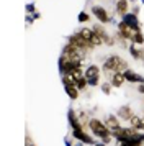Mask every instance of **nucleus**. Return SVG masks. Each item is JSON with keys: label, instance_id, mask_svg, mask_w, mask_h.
<instances>
[{"label": "nucleus", "instance_id": "obj_1", "mask_svg": "<svg viewBox=\"0 0 144 146\" xmlns=\"http://www.w3.org/2000/svg\"><path fill=\"white\" fill-rule=\"evenodd\" d=\"M126 69H129L128 61L124 59L121 54H116V53L108 54L102 62V71L108 79H110V76L113 72H124Z\"/></svg>", "mask_w": 144, "mask_h": 146}, {"label": "nucleus", "instance_id": "obj_2", "mask_svg": "<svg viewBox=\"0 0 144 146\" xmlns=\"http://www.w3.org/2000/svg\"><path fill=\"white\" fill-rule=\"evenodd\" d=\"M89 128H90V133H92V135H93L95 138H98L100 141H102V143H105L106 146L113 143V136H111V131L108 130V128H106V125L103 123V120L93 118V117H92Z\"/></svg>", "mask_w": 144, "mask_h": 146}, {"label": "nucleus", "instance_id": "obj_3", "mask_svg": "<svg viewBox=\"0 0 144 146\" xmlns=\"http://www.w3.org/2000/svg\"><path fill=\"white\" fill-rule=\"evenodd\" d=\"M102 66H98V64H87L85 66V72L84 76L87 77L89 80V86L90 87H98L102 84Z\"/></svg>", "mask_w": 144, "mask_h": 146}, {"label": "nucleus", "instance_id": "obj_4", "mask_svg": "<svg viewBox=\"0 0 144 146\" xmlns=\"http://www.w3.org/2000/svg\"><path fill=\"white\" fill-rule=\"evenodd\" d=\"M90 13H92V17H95V18H97V21H98V23H102V25H108V23H111V21H113L110 12H108L103 5H98V3L92 5Z\"/></svg>", "mask_w": 144, "mask_h": 146}, {"label": "nucleus", "instance_id": "obj_5", "mask_svg": "<svg viewBox=\"0 0 144 146\" xmlns=\"http://www.w3.org/2000/svg\"><path fill=\"white\" fill-rule=\"evenodd\" d=\"M65 41H67V43H71V44H74V46H77V48H80V49H85V51H93V49H95V48L92 46V43H89V41L85 40L84 36H82V35L79 33H72V35H69V36H67V38H65Z\"/></svg>", "mask_w": 144, "mask_h": 146}, {"label": "nucleus", "instance_id": "obj_6", "mask_svg": "<svg viewBox=\"0 0 144 146\" xmlns=\"http://www.w3.org/2000/svg\"><path fill=\"white\" fill-rule=\"evenodd\" d=\"M72 138L79 141V143H82L85 146H93L97 141L93 139V135L87 131L85 128H80V130H72Z\"/></svg>", "mask_w": 144, "mask_h": 146}, {"label": "nucleus", "instance_id": "obj_7", "mask_svg": "<svg viewBox=\"0 0 144 146\" xmlns=\"http://www.w3.org/2000/svg\"><path fill=\"white\" fill-rule=\"evenodd\" d=\"M136 113H134V110H133V107L129 105V104H124V105L121 107H118V110H116V117L121 121H128L129 123V120L134 117Z\"/></svg>", "mask_w": 144, "mask_h": 146}, {"label": "nucleus", "instance_id": "obj_8", "mask_svg": "<svg viewBox=\"0 0 144 146\" xmlns=\"http://www.w3.org/2000/svg\"><path fill=\"white\" fill-rule=\"evenodd\" d=\"M103 123L106 125V128H108L111 133L121 128V120L116 117V113H108V115H105Z\"/></svg>", "mask_w": 144, "mask_h": 146}, {"label": "nucleus", "instance_id": "obj_9", "mask_svg": "<svg viewBox=\"0 0 144 146\" xmlns=\"http://www.w3.org/2000/svg\"><path fill=\"white\" fill-rule=\"evenodd\" d=\"M115 33H118L121 38H124V40H128V41L131 43V38H133L134 31H133V28L128 27V25H126L123 20H120V21L116 23V30H115Z\"/></svg>", "mask_w": 144, "mask_h": 146}, {"label": "nucleus", "instance_id": "obj_10", "mask_svg": "<svg viewBox=\"0 0 144 146\" xmlns=\"http://www.w3.org/2000/svg\"><path fill=\"white\" fill-rule=\"evenodd\" d=\"M120 20H123L128 27L133 28V31H137V30H143V27H141V21H139V15L133 13V12H129V13H126L123 17V18H120Z\"/></svg>", "mask_w": 144, "mask_h": 146}, {"label": "nucleus", "instance_id": "obj_11", "mask_svg": "<svg viewBox=\"0 0 144 146\" xmlns=\"http://www.w3.org/2000/svg\"><path fill=\"white\" fill-rule=\"evenodd\" d=\"M115 15H118L120 18H123L126 13L131 12V3L129 0H115Z\"/></svg>", "mask_w": 144, "mask_h": 146}, {"label": "nucleus", "instance_id": "obj_12", "mask_svg": "<svg viewBox=\"0 0 144 146\" xmlns=\"http://www.w3.org/2000/svg\"><path fill=\"white\" fill-rule=\"evenodd\" d=\"M67 123H69V126H71V130H80V128H84L82 123L79 121L77 110H75V108H72V107L67 110ZM85 130H87V128H85Z\"/></svg>", "mask_w": 144, "mask_h": 146}, {"label": "nucleus", "instance_id": "obj_13", "mask_svg": "<svg viewBox=\"0 0 144 146\" xmlns=\"http://www.w3.org/2000/svg\"><path fill=\"white\" fill-rule=\"evenodd\" d=\"M124 79H126V82H129V84H144V76H141V74H137L136 71H133V69H126L124 71Z\"/></svg>", "mask_w": 144, "mask_h": 146}, {"label": "nucleus", "instance_id": "obj_14", "mask_svg": "<svg viewBox=\"0 0 144 146\" xmlns=\"http://www.w3.org/2000/svg\"><path fill=\"white\" fill-rule=\"evenodd\" d=\"M108 80H110V84L113 86V89H121L124 86V82H126L123 72H113Z\"/></svg>", "mask_w": 144, "mask_h": 146}, {"label": "nucleus", "instance_id": "obj_15", "mask_svg": "<svg viewBox=\"0 0 144 146\" xmlns=\"http://www.w3.org/2000/svg\"><path fill=\"white\" fill-rule=\"evenodd\" d=\"M64 92L69 97V100H72V102L79 100V97H80V90L77 89V86H64Z\"/></svg>", "mask_w": 144, "mask_h": 146}, {"label": "nucleus", "instance_id": "obj_16", "mask_svg": "<svg viewBox=\"0 0 144 146\" xmlns=\"http://www.w3.org/2000/svg\"><path fill=\"white\" fill-rule=\"evenodd\" d=\"M90 113L92 112H89V110H77L79 121L82 123V126H84V128H89V125H90V120H92Z\"/></svg>", "mask_w": 144, "mask_h": 146}, {"label": "nucleus", "instance_id": "obj_17", "mask_svg": "<svg viewBox=\"0 0 144 146\" xmlns=\"http://www.w3.org/2000/svg\"><path fill=\"white\" fill-rule=\"evenodd\" d=\"M131 43H133V44H136V46H144V33H143V30L134 31L133 38H131Z\"/></svg>", "mask_w": 144, "mask_h": 146}, {"label": "nucleus", "instance_id": "obj_18", "mask_svg": "<svg viewBox=\"0 0 144 146\" xmlns=\"http://www.w3.org/2000/svg\"><path fill=\"white\" fill-rule=\"evenodd\" d=\"M128 53H129V56L134 61H141V48H137L136 44H133V43H131L129 48H128Z\"/></svg>", "mask_w": 144, "mask_h": 146}, {"label": "nucleus", "instance_id": "obj_19", "mask_svg": "<svg viewBox=\"0 0 144 146\" xmlns=\"http://www.w3.org/2000/svg\"><path fill=\"white\" fill-rule=\"evenodd\" d=\"M129 126H133V128L137 130V131H143V117L134 115V117L129 120Z\"/></svg>", "mask_w": 144, "mask_h": 146}, {"label": "nucleus", "instance_id": "obj_20", "mask_svg": "<svg viewBox=\"0 0 144 146\" xmlns=\"http://www.w3.org/2000/svg\"><path fill=\"white\" fill-rule=\"evenodd\" d=\"M77 21L80 23V25H85V23H89V21H92V15L89 13V12H85V10H82L80 13L77 15Z\"/></svg>", "mask_w": 144, "mask_h": 146}, {"label": "nucleus", "instance_id": "obj_21", "mask_svg": "<svg viewBox=\"0 0 144 146\" xmlns=\"http://www.w3.org/2000/svg\"><path fill=\"white\" fill-rule=\"evenodd\" d=\"M100 90H102V94H105V95H111L113 86L110 84V80H103V82L100 84Z\"/></svg>", "mask_w": 144, "mask_h": 146}, {"label": "nucleus", "instance_id": "obj_22", "mask_svg": "<svg viewBox=\"0 0 144 146\" xmlns=\"http://www.w3.org/2000/svg\"><path fill=\"white\" fill-rule=\"evenodd\" d=\"M89 80H87V77H80V79H77V89L80 90V92H87V89H89Z\"/></svg>", "mask_w": 144, "mask_h": 146}, {"label": "nucleus", "instance_id": "obj_23", "mask_svg": "<svg viewBox=\"0 0 144 146\" xmlns=\"http://www.w3.org/2000/svg\"><path fill=\"white\" fill-rule=\"evenodd\" d=\"M25 10H26V13L28 15H33V13H36V5H34V3H28V5H26L25 7Z\"/></svg>", "mask_w": 144, "mask_h": 146}, {"label": "nucleus", "instance_id": "obj_24", "mask_svg": "<svg viewBox=\"0 0 144 146\" xmlns=\"http://www.w3.org/2000/svg\"><path fill=\"white\" fill-rule=\"evenodd\" d=\"M25 146H36L34 141L31 139V136H30V133H26V136H25Z\"/></svg>", "mask_w": 144, "mask_h": 146}, {"label": "nucleus", "instance_id": "obj_25", "mask_svg": "<svg viewBox=\"0 0 144 146\" xmlns=\"http://www.w3.org/2000/svg\"><path fill=\"white\" fill-rule=\"evenodd\" d=\"M131 12H133V13H136V15H139V12H141V8L137 7V5H131Z\"/></svg>", "mask_w": 144, "mask_h": 146}, {"label": "nucleus", "instance_id": "obj_26", "mask_svg": "<svg viewBox=\"0 0 144 146\" xmlns=\"http://www.w3.org/2000/svg\"><path fill=\"white\" fill-rule=\"evenodd\" d=\"M136 90H137V92H139V94H143V95H144V84H139V86H137V89H136Z\"/></svg>", "mask_w": 144, "mask_h": 146}, {"label": "nucleus", "instance_id": "obj_27", "mask_svg": "<svg viewBox=\"0 0 144 146\" xmlns=\"http://www.w3.org/2000/svg\"><path fill=\"white\" fill-rule=\"evenodd\" d=\"M31 17H33V20L36 21V20H39V18H41V13H39V12H36V13H33Z\"/></svg>", "mask_w": 144, "mask_h": 146}, {"label": "nucleus", "instance_id": "obj_28", "mask_svg": "<svg viewBox=\"0 0 144 146\" xmlns=\"http://www.w3.org/2000/svg\"><path fill=\"white\" fill-rule=\"evenodd\" d=\"M93 146H106V145H105V143H102V141H97Z\"/></svg>", "mask_w": 144, "mask_h": 146}, {"label": "nucleus", "instance_id": "obj_29", "mask_svg": "<svg viewBox=\"0 0 144 146\" xmlns=\"http://www.w3.org/2000/svg\"><path fill=\"white\" fill-rule=\"evenodd\" d=\"M141 61H144V48H141Z\"/></svg>", "mask_w": 144, "mask_h": 146}, {"label": "nucleus", "instance_id": "obj_30", "mask_svg": "<svg viewBox=\"0 0 144 146\" xmlns=\"http://www.w3.org/2000/svg\"><path fill=\"white\" fill-rule=\"evenodd\" d=\"M139 2H141V3H144V0H139Z\"/></svg>", "mask_w": 144, "mask_h": 146}]
</instances>
